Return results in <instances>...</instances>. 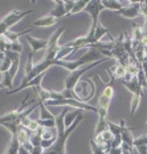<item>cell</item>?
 Listing matches in <instances>:
<instances>
[{
    "label": "cell",
    "mask_w": 147,
    "mask_h": 154,
    "mask_svg": "<svg viewBox=\"0 0 147 154\" xmlns=\"http://www.w3.org/2000/svg\"><path fill=\"white\" fill-rule=\"evenodd\" d=\"M25 38L28 40V44H29L31 51L33 53L46 49V47H48V40H45V38H36V37L31 36V35H27Z\"/></svg>",
    "instance_id": "cell-11"
},
{
    "label": "cell",
    "mask_w": 147,
    "mask_h": 154,
    "mask_svg": "<svg viewBox=\"0 0 147 154\" xmlns=\"http://www.w3.org/2000/svg\"><path fill=\"white\" fill-rule=\"evenodd\" d=\"M113 81H110V84H107L102 91L100 98H98V105H97V114H98V120L105 121L106 120V116L110 108V102L114 97V88H113Z\"/></svg>",
    "instance_id": "cell-4"
},
{
    "label": "cell",
    "mask_w": 147,
    "mask_h": 154,
    "mask_svg": "<svg viewBox=\"0 0 147 154\" xmlns=\"http://www.w3.org/2000/svg\"><path fill=\"white\" fill-rule=\"evenodd\" d=\"M95 84L93 82L92 79H85V80H80V82L77 86L74 88V96L76 100L81 101V102H89L92 98L94 97L95 93Z\"/></svg>",
    "instance_id": "cell-6"
},
{
    "label": "cell",
    "mask_w": 147,
    "mask_h": 154,
    "mask_svg": "<svg viewBox=\"0 0 147 154\" xmlns=\"http://www.w3.org/2000/svg\"><path fill=\"white\" fill-rule=\"evenodd\" d=\"M118 16H122L124 19H129V20H135L138 17H143L142 16V9H140V2H133L130 3L127 7L122 8L121 11L114 12Z\"/></svg>",
    "instance_id": "cell-9"
},
{
    "label": "cell",
    "mask_w": 147,
    "mask_h": 154,
    "mask_svg": "<svg viewBox=\"0 0 147 154\" xmlns=\"http://www.w3.org/2000/svg\"><path fill=\"white\" fill-rule=\"evenodd\" d=\"M135 146H147V134H143V136L135 138V141H134V147Z\"/></svg>",
    "instance_id": "cell-22"
},
{
    "label": "cell",
    "mask_w": 147,
    "mask_h": 154,
    "mask_svg": "<svg viewBox=\"0 0 147 154\" xmlns=\"http://www.w3.org/2000/svg\"><path fill=\"white\" fill-rule=\"evenodd\" d=\"M119 124H121V136H122V143H126V145H129L130 147H134V141H135V138H134L131 130L126 126V122H124L123 118L121 120Z\"/></svg>",
    "instance_id": "cell-12"
},
{
    "label": "cell",
    "mask_w": 147,
    "mask_h": 154,
    "mask_svg": "<svg viewBox=\"0 0 147 154\" xmlns=\"http://www.w3.org/2000/svg\"><path fill=\"white\" fill-rule=\"evenodd\" d=\"M124 88L131 93V101H130V112L131 114H135L138 110L140 101H142V96H143V86L139 82L138 76L133 77L131 80H122L121 81Z\"/></svg>",
    "instance_id": "cell-3"
},
{
    "label": "cell",
    "mask_w": 147,
    "mask_h": 154,
    "mask_svg": "<svg viewBox=\"0 0 147 154\" xmlns=\"http://www.w3.org/2000/svg\"><path fill=\"white\" fill-rule=\"evenodd\" d=\"M80 113H81V110H80V109H76V110H72V112H69V113H66L65 120H64V122H65V126L66 128L70 126V125H72L76 121V118L78 117Z\"/></svg>",
    "instance_id": "cell-17"
},
{
    "label": "cell",
    "mask_w": 147,
    "mask_h": 154,
    "mask_svg": "<svg viewBox=\"0 0 147 154\" xmlns=\"http://www.w3.org/2000/svg\"><path fill=\"white\" fill-rule=\"evenodd\" d=\"M68 112H69V108H64L62 112L60 113V116L56 118L57 131H58L57 140H56V142H54V145L52 147H49V149L44 150L43 154H66V141H68L70 134L77 129L78 125L84 121V114H82V112H81V113L78 114V117L76 118L74 122L70 125V126L66 128L64 120H65V116Z\"/></svg>",
    "instance_id": "cell-1"
},
{
    "label": "cell",
    "mask_w": 147,
    "mask_h": 154,
    "mask_svg": "<svg viewBox=\"0 0 147 154\" xmlns=\"http://www.w3.org/2000/svg\"><path fill=\"white\" fill-rule=\"evenodd\" d=\"M139 154H147V146H135Z\"/></svg>",
    "instance_id": "cell-25"
},
{
    "label": "cell",
    "mask_w": 147,
    "mask_h": 154,
    "mask_svg": "<svg viewBox=\"0 0 147 154\" xmlns=\"http://www.w3.org/2000/svg\"><path fill=\"white\" fill-rule=\"evenodd\" d=\"M19 154H32L31 152H28L24 146H20V150H19Z\"/></svg>",
    "instance_id": "cell-26"
},
{
    "label": "cell",
    "mask_w": 147,
    "mask_h": 154,
    "mask_svg": "<svg viewBox=\"0 0 147 154\" xmlns=\"http://www.w3.org/2000/svg\"><path fill=\"white\" fill-rule=\"evenodd\" d=\"M65 32V28L61 27L57 31L53 32V35L48 38V47L45 49V57L43 60H46V61H54L57 60V56H58L60 51H61V45L58 44L60 37L62 36V33Z\"/></svg>",
    "instance_id": "cell-7"
},
{
    "label": "cell",
    "mask_w": 147,
    "mask_h": 154,
    "mask_svg": "<svg viewBox=\"0 0 147 154\" xmlns=\"http://www.w3.org/2000/svg\"><path fill=\"white\" fill-rule=\"evenodd\" d=\"M44 149L43 146H33V150H32V154H43Z\"/></svg>",
    "instance_id": "cell-24"
},
{
    "label": "cell",
    "mask_w": 147,
    "mask_h": 154,
    "mask_svg": "<svg viewBox=\"0 0 147 154\" xmlns=\"http://www.w3.org/2000/svg\"><path fill=\"white\" fill-rule=\"evenodd\" d=\"M105 35H107V36L110 37V41H116V38H114V37L110 35V32H109L107 28H105L104 25L100 23V24L97 25V28H95V32H94V44L102 41V37H104Z\"/></svg>",
    "instance_id": "cell-16"
},
{
    "label": "cell",
    "mask_w": 147,
    "mask_h": 154,
    "mask_svg": "<svg viewBox=\"0 0 147 154\" xmlns=\"http://www.w3.org/2000/svg\"><path fill=\"white\" fill-rule=\"evenodd\" d=\"M88 4H89V2H86V0H80V2H76V5H74V8H73V11L70 12V15H76V14H78V12L85 11L86 7H88Z\"/></svg>",
    "instance_id": "cell-19"
},
{
    "label": "cell",
    "mask_w": 147,
    "mask_h": 154,
    "mask_svg": "<svg viewBox=\"0 0 147 154\" xmlns=\"http://www.w3.org/2000/svg\"><path fill=\"white\" fill-rule=\"evenodd\" d=\"M143 70H145V79H146V85H147V66H142Z\"/></svg>",
    "instance_id": "cell-27"
},
{
    "label": "cell",
    "mask_w": 147,
    "mask_h": 154,
    "mask_svg": "<svg viewBox=\"0 0 147 154\" xmlns=\"http://www.w3.org/2000/svg\"><path fill=\"white\" fill-rule=\"evenodd\" d=\"M109 154H123V149L122 146H118V147H111Z\"/></svg>",
    "instance_id": "cell-23"
},
{
    "label": "cell",
    "mask_w": 147,
    "mask_h": 154,
    "mask_svg": "<svg viewBox=\"0 0 147 154\" xmlns=\"http://www.w3.org/2000/svg\"><path fill=\"white\" fill-rule=\"evenodd\" d=\"M5 54H7L9 59L12 60V65H11V68H9L7 72L4 73L3 84H4L5 89H8V91H12V89H14V79H15L16 73H17L19 68H20V54L12 52V51H8V52H5Z\"/></svg>",
    "instance_id": "cell-8"
},
{
    "label": "cell",
    "mask_w": 147,
    "mask_h": 154,
    "mask_svg": "<svg viewBox=\"0 0 147 154\" xmlns=\"http://www.w3.org/2000/svg\"><path fill=\"white\" fill-rule=\"evenodd\" d=\"M146 125H147V121H146Z\"/></svg>",
    "instance_id": "cell-29"
},
{
    "label": "cell",
    "mask_w": 147,
    "mask_h": 154,
    "mask_svg": "<svg viewBox=\"0 0 147 154\" xmlns=\"http://www.w3.org/2000/svg\"><path fill=\"white\" fill-rule=\"evenodd\" d=\"M5 86H4V84H3V81H0V89H4Z\"/></svg>",
    "instance_id": "cell-28"
},
{
    "label": "cell",
    "mask_w": 147,
    "mask_h": 154,
    "mask_svg": "<svg viewBox=\"0 0 147 154\" xmlns=\"http://www.w3.org/2000/svg\"><path fill=\"white\" fill-rule=\"evenodd\" d=\"M45 106H65V108H76L80 109V110H88V112H93V113H97L98 109L97 106H92L88 102H81L78 100H74V98H65L60 92H54L50 91V98L48 101L44 102Z\"/></svg>",
    "instance_id": "cell-2"
},
{
    "label": "cell",
    "mask_w": 147,
    "mask_h": 154,
    "mask_svg": "<svg viewBox=\"0 0 147 154\" xmlns=\"http://www.w3.org/2000/svg\"><path fill=\"white\" fill-rule=\"evenodd\" d=\"M107 126L114 138H122V136H121V124H114L111 121H107Z\"/></svg>",
    "instance_id": "cell-18"
},
{
    "label": "cell",
    "mask_w": 147,
    "mask_h": 154,
    "mask_svg": "<svg viewBox=\"0 0 147 154\" xmlns=\"http://www.w3.org/2000/svg\"><path fill=\"white\" fill-rule=\"evenodd\" d=\"M11 44H12V45H11V51H12V52L19 53V54H21V53H23L24 45L20 43V41H15V43H11Z\"/></svg>",
    "instance_id": "cell-21"
},
{
    "label": "cell",
    "mask_w": 147,
    "mask_h": 154,
    "mask_svg": "<svg viewBox=\"0 0 147 154\" xmlns=\"http://www.w3.org/2000/svg\"><path fill=\"white\" fill-rule=\"evenodd\" d=\"M54 8H52V11L49 12L50 16H53V17L56 19H61L64 16L68 15V12H66V8H65V2H62V0H54Z\"/></svg>",
    "instance_id": "cell-14"
},
{
    "label": "cell",
    "mask_w": 147,
    "mask_h": 154,
    "mask_svg": "<svg viewBox=\"0 0 147 154\" xmlns=\"http://www.w3.org/2000/svg\"><path fill=\"white\" fill-rule=\"evenodd\" d=\"M131 2H118V0H102V4H104L105 9H110V11H121L122 8L127 7Z\"/></svg>",
    "instance_id": "cell-15"
},
{
    "label": "cell",
    "mask_w": 147,
    "mask_h": 154,
    "mask_svg": "<svg viewBox=\"0 0 147 154\" xmlns=\"http://www.w3.org/2000/svg\"><path fill=\"white\" fill-rule=\"evenodd\" d=\"M40 114H41L40 116L41 120H56V117L48 110L44 104H40Z\"/></svg>",
    "instance_id": "cell-20"
},
{
    "label": "cell",
    "mask_w": 147,
    "mask_h": 154,
    "mask_svg": "<svg viewBox=\"0 0 147 154\" xmlns=\"http://www.w3.org/2000/svg\"><path fill=\"white\" fill-rule=\"evenodd\" d=\"M107 75L110 76L111 81H116V80H119V81H122V80L126 79L127 76V70L124 68L123 65H121V64H114V65H111L110 68L107 69Z\"/></svg>",
    "instance_id": "cell-10"
},
{
    "label": "cell",
    "mask_w": 147,
    "mask_h": 154,
    "mask_svg": "<svg viewBox=\"0 0 147 154\" xmlns=\"http://www.w3.org/2000/svg\"><path fill=\"white\" fill-rule=\"evenodd\" d=\"M33 14L32 9H28V11H20V9H12L9 14L5 16L4 19L0 20V36H4L8 31H11V28L14 27L15 24H17L21 19H24L25 16Z\"/></svg>",
    "instance_id": "cell-5"
},
{
    "label": "cell",
    "mask_w": 147,
    "mask_h": 154,
    "mask_svg": "<svg viewBox=\"0 0 147 154\" xmlns=\"http://www.w3.org/2000/svg\"><path fill=\"white\" fill-rule=\"evenodd\" d=\"M57 23H58V19L53 17V16H50L49 14H48L45 16H41V17H39L37 20H34L33 24H32V27L46 28V27H53V25H56Z\"/></svg>",
    "instance_id": "cell-13"
}]
</instances>
